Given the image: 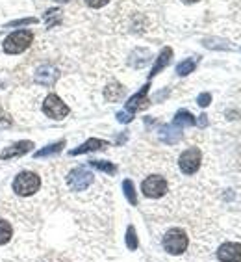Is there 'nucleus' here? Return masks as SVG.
<instances>
[{
	"label": "nucleus",
	"mask_w": 241,
	"mask_h": 262,
	"mask_svg": "<svg viewBox=\"0 0 241 262\" xmlns=\"http://www.w3.org/2000/svg\"><path fill=\"white\" fill-rule=\"evenodd\" d=\"M41 186V179L34 171H20L11 182V190L20 197L34 195Z\"/></svg>",
	"instance_id": "nucleus-1"
},
{
	"label": "nucleus",
	"mask_w": 241,
	"mask_h": 262,
	"mask_svg": "<svg viewBox=\"0 0 241 262\" xmlns=\"http://www.w3.org/2000/svg\"><path fill=\"white\" fill-rule=\"evenodd\" d=\"M34 43V34L30 30H17L4 39L6 54H20Z\"/></svg>",
	"instance_id": "nucleus-2"
},
{
	"label": "nucleus",
	"mask_w": 241,
	"mask_h": 262,
	"mask_svg": "<svg viewBox=\"0 0 241 262\" xmlns=\"http://www.w3.org/2000/svg\"><path fill=\"white\" fill-rule=\"evenodd\" d=\"M187 244H189V238H187L186 231H182V229L175 227L167 231L163 236V249L171 255H182L187 249Z\"/></svg>",
	"instance_id": "nucleus-3"
},
{
	"label": "nucleus",
	"mask_w": 241,
	"mask_h": 262,
	"mask_svg": "<svg viewBox=\"0 0 241 262\" xmlns=\"http://www.w3.org/2000/svg\"><path fill=\"white\" fill-rule=\"evenodd\" d=\"M93 179H95V175L87 167H75L67 175V186L73 192H84L93 184Z\"/></svg>",
	"instance_id": "nucleus-4"
},
{
	"label": "nucleus",
	"mask_w": 241,
	"mask_h": 262,
	"mask_svg": "<svg viewBox=\"0 0 241 262\" xmlns=\"http://www.w3.org/2000/svg\"><path fill=\"white\" fill-rule=\"evenodd\" d=\"M167 190H169V184L160 175L147 177L145 181L141 182V192H143V195L151 197V199H160V197L165 195Z\"/></svg>",
	"instance_id": "nucleus-5"
},
{
	"label": "nucleus",
	"mask_w": 241,
	"mask_h": 262,
	"mask_svg": "<svg viewBox=\"0 0 241 262\" xmlns=\"http://www.w3.org/2000/svg\"><path fill=\"white\" fill-rule=\"evenodd\" d=\"M43 114L49 116L51 119H56V121H61V119H65L69 116V106L65 102L61 101L58 95H49L43 102Z\"/></svg>",
	"instance_id": "nucleus-6"
},
{
	"label": "nucleus",
	"mask_w": 241,
	"mask_h": 262,
	"mask_svg": "<svg viewBox=\"0 0 241 262\" xmlns=\"http://www.w3.org/2000/svg\"><path fill=\"white\" fill-rule=\"evenodd\" d=\"M201 162H202L201 151H199L197 147H191V149H186V151L180 155V158H178V166H180L182 173H186V175H193V173L199 171Z\"/></svg>",
	"instance_id": "nucleus-7"
},
{
	"label": "nucleus",
	"mask_w": 241,
	"mask_h": 262,
	"mask_svg": "<svg viewBox=\"0 0 241 262\" xmlns=\"http://www.w3.org/2000/svg\"><path fill=\"white\" fill-rule=\"evenodd\" d=\"M32 149H34V141H30V140L17 141V143H13V145L6 147L4 151L0 152V158H2V160H11V158L25 157V155H28Z\"/></svg>",
	"instance_id": "nucleus-8"
},
{
	"label": "nucleus",
	"mask_w": 241,
	"mask_h": 262,
	"mask_svg": "<svg viewBox=\"0 0 241 262\" xmlns=\"http://www.w3.org/2000/svg\"><path fill=\"white\" fill-rule=\"evenodd\" d=\"M217 258L221 262H241V244H223L217 251Z\"/></svg>",
	"instance_id": "nucleus-9"
},
{
	"label": "nucleus",
	"mask_w": 241,
	"mask_h": 262,
	"mask_svg": "<svg viewBox=\"0 0 241 262\" xmlns=\"http://www.w3.org/2000/svg\"><path fill=\"white\" fill-rule=\"evenodd\" d=\"M58 75H60V73H58V69H56L54 66L45 63V66H41L39 69L35 71V82H37L39 86L51 88L52 84L58 80Z\"/></svg>",
	"instance_id": "nucleus-10"
},
{
	"label": "nucleus",
	"mask_w": 241,
	"mask_h": 262,
	"mask_svg": "<svg viewBox=\"0 0 241 262\" xmlns=\"http://www.w3.org/2000/svg\"><path fill=\"white\" fill-rule=\"evenodd\" d=\"M149 88H151V86H149V84H145V86L137 91L136 95H132L130 99H128V102H126V112H130V114H136L137 110L145 108V106H147V93H149Z\"/></svg>",
	"instance_id": "nucleus-11"
},
{
	"label": "nucleus",
	"mask_w": 241,
	"mask_h": 262,
	"mask_svg": "<svg viewBox=\"0 0 241 262\" xmlns=\"http://www.w3.org/2000/svg\"><path fill=\"white\" fill-rule=\"evenodd\" d=\"M108 145H110L108 141L99 140V138H91L86 143H82L80 147L73 149V151H70V157H78V155H84V152H91V151H99V149H104V147H108Z\"/></svg>",
	"instance_id": "nucleus-12"
},
{
	"label": "nucleus",
	"mask_w": 241,
	"mask_h": 262,
	"mask_svg": "<svg viewBox=\"0 0 241 262\" xmlns=\"http://www.w3.org/2000/svg\"><path fill=\"white\" fill-rule=\"evenodd\" d=\"M160 138H161V141H165V143L173 145V143L182 140V128L180 126H176L175 123H173V125H163L160 128Z\"/></svg>",
	"instance_id": "nucleus-13"
},
{
	"label": "nucleus",
	"mask_w": 241,
	"mask_h": 262,
	"mask_svg": "<svg viewBox=\"0 0 241 262\" xmlns=\"http://www.w3.org/2000/svg\"><path fill=\"white\" fill-rule=\"evenodd\" d=\"M171 58H173V51L169 49V47H165V49H163V51L160 52V56L156 58V63H154V67H152V71H151V78H152V76L158 75V73H160L161 69H165L167 63L171 61Z\"/></svg>",
	"instance_id": "nucleus-14"
},
{
	"label": "nucleus",
	"mask_w": 241,
	"mask_h": 262,
	"mask_svg": "<svg viewBox=\"0 0 241 262\" xmlns=\"http://www.w3.org/2000/svg\"><path fill=\"white\" fill-rule=\"evenodd\" d=\"M123 95H125V88L120 86V84H117V82H111L110 86L104 90L106 101H110V102L119 101V99H123Z\"/></svg>",
	"instance_id": "nucleus-15"
},
{
	"label": "nucleus",
	"mask_w": 241,
	"mask_h": 262,
	"mask_svg": "<svg viewBox=\"0 0 241 262\" xmlns=\"http://www.w3.org/2000/svg\"><path fill=\"white\" fill-rule=\"evenodd\" d=\"M175 123L176 126H193L195 125V117H193V114L187 110H180V112H176V116H175Z\"/></svg>",
	"instance_id": "nucleus-16"
},
{
	"label": "nucleus",
	"mask_w": 241,
	"mask_h": 262,
	"mask_svg": "<svg viewBox=\"0 0 241 262\" xmlns=\"http://www.w3.org/2000/svg\"><path fill=\"white\" fill-rule=\"evenodd\" d=\"M65 147V141H56V143H52V145H46L45 149H41V151H37L34 155L35 158H45V157H51V155H58V152L61 151Z\"/></svg>",
	"instance_id": "nucleus-17"
},
{
	"label": "nucleus",
	"mask_w": 241,
	"mask_h": 262,
	"mask_svg": "<svg viewBox=\"0 0 241 262\" xmlns=\"http://www.w3.org/2000/svg\"><path fill=\"white\" fill-rule=\"evenodd\" d=\"M197 67V60L195 58H187V60L180 61L178 66H176V73H178V76H187L189 73H193Z\"/></svg>",
	"instance_id": "nucleus-18"
},
{
	"label": "nucleus",
	"mask_w": 241,
	"mask_h": 262,
	"mask_svg": "<svg viewBox=\"0 0 241 262\" xmlns=\"http://www.w3.org/2000/svg\"><path fill=\"white\" fill-rule=\"evenodd\" d=\"M89 166L95 167V169H99V171L108 173V175H115V173H117L115 164H111V162H106V160H91Z\"/></svg>",
	"instance_id": "nucleus-19"
},
{
	"label": "nucleus",
	"mask_w": 241,
	"mask_h": 262,
	"mask_svg": "<svg viewBox=\"0 0 241 262\" xmlns=\"http://www.w3.org/2000/svg\"><path fill=\"white\" fill-rule=\"evenodd\" d=\"M11 234H13V229L6 220H0V246H6L10 242Z\"/></svg>",
	"instance_id": "nucleus-20"
},
{
	"label": "nucleus",
	"mask_w": 241,
	"mask_h": 262,
	"mask_svg": "<svg viewBox=\"0 0 241 262\" xmlns=\"http://www.w3.org/2000/svg\"><path fill=\"white\" fill-rule=\"evenodd\" d=\"M123 190H125V195H126V199H128V203L136 207V205H137V195H136V188H134L132 181H128V179H126V181L123 182Z\"/></svg>",
	"instance_id": "nucleus-21"
},
{
	"label": "nucleus",
	"mask_w": 241,
	"mask_h": 262,
	"mask_svg": "<svg viewBox=\"0 0 241 262\" xmlns=\"http://www.w3.org/2000/svg\"><path fill=\"white\" fill-rule=\"evenodd\" d=\"M45 23L49 28H52V26L60 25L61 23V10H49L45 13Z\"/></svg>",
	"instance_id": "nucleus-22"
},
{
	"label": "nucleus",
	"mask_w": 241,
	"mask_h": 262,
	"mask_svg": "<svg viewBox=\"0 0 241 262\" xmlns=\"http://www.w3.org/2000/svg\"><path fill=\"white\" fill-rule=\"evenodd\" d=\"M126 247L130 249V251H136L137 249V236H136V229L128 227V231H126Z\"/></svg>",
	"instance_id": "nucleus-23"
},
{
	"label": "nucleus",
	"mask_w": 241,
	"mask_h": 262,
	"mask_svg": "<svg viewBox=\"0 0 241 262\" xmlns=\"http://www.w3.org/2000/svg\"><path fill=\"white\" fill-rule=\"evenodd\" d=\"M210 102H211V95H210V93H201V95L197 97V104L202 106V108H204V106H208Z\"/></svg>",
	"instance_id": "nucleus-24"
},
{
	"label": "nucleus",
	"mask_w": 241,
	"mask_h": 262,
	"mask_svg": "<svg viewBox=\"0 0 241 262\" xmlns=\"http://www.w3.org/2000/svg\"><path fill=\"white\" fill-rule=\"evenodd\" d=\"M117 119H119L120 123H130L132 119H134V114H130V112H119L117 114Z\"/></svg>",
	"instance_id": "nucleus-25"
},
{
	"label": "nucleus",
	"mask_w": 241,
	"mask_h": 262,
	"mask_svg": "<svg viewBox=\"0 0 241 262\" xmlns=\"http://www.w3.org/2000/svg\"><path fill=\"white\" fill-rule=\"evenodd\" d=\"M32 23H35V19H32V17H28V19H19V20H13V23H10V28H13V26H25V25H32Z\"/></svg>",
	"instance_id": "nucleus-26"
},
{
	"label": "nucleus",
	"mask_w": 241,
	"mask_h": 262,
	"mask_svg": "<svg viewBox=\"0 0 241 262\" xmlns=\"http://www.w3.org/2000/svg\"><path fill=\"white\" fill-rule=\"evenodd\" d=\"M110 2V0H86V4L89 6V8H102V6H106Z\"/></svg>",
	"instance_id": "nucleus-27"
},
{
	"label": "nucleus",
	"mask_w": 241,
	"mask_h": 262,
	"mask_svg": "<svg viewBox=\"0 0 241 262\" xmlns=\"http://www.w3.org/2000/svg\"><path fill=\"white\" fill-rule=\"evenodd\" d=\"M199 125H201V126L208 125V119H206V116H201V119H199Z\"/></svg>",
	"instance_id": "nucleus-28"
},
{
	"label": "nucleus",
	"mask_w": 241,
	"mask_h": 262,
	"mask_svg": "<svg viewBox=\"0 0 241 262\" xmlns=\"http://www.w3.org/2000/svg\"><path fill=\"white\" fill-rule=\"evenodd\" d=\"M56 2H69V0H56Z\"/></svg>",
	"instance_id": "nucleus-29"
},
{
	"label": "nucleus",
	"mask_w": 241,
	"mask_h": 262,
	"mask_svg": "<svg viewBox=\"0 0 241 262\" xmlns=\"http://www.w3.org/2000/svg\"><path fill=\"white\" fill-rule=\"evenodd\" d=\"M186 2H199V0H186Z\"/></svg>",
	"instance_id": "nucleus-30"
}]
</instances>
